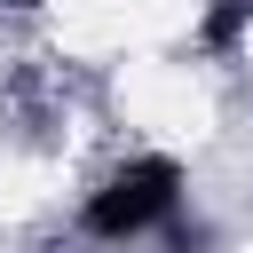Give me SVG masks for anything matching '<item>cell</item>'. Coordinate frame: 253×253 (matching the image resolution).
I'll use <instances>...</instances> for the list:
<instances>
[{
	"label": "cell",
	"mask_w": 253,
	"mask_h": 253,
	"mask_svg": "<svg viewBox=\"0 0 253 253\" xmlns=\"http://www.w3.org/2000/svg\"><path fill=\"white\" fill-rule=\"evenodd\" d=\"M174 190H182V166H174V158H134V166H119V174L95 190L87 229H95V237H134V229H150V221L174 206Z\"/></svg>",
	"instance_id": "1"
},
{
	"label": "cell",
	"mask_w": 253,
	"mask_h": 253,
	"mask_svg": "<svg viewBox=\"0 0 253 253\" xmlns=\"http://www.w3.org/2000/svg\"><path fill=\"white\" fill-rule=\"evenodd\" d=\"M16 8H40V0H16Z\"/></svg>",
	"instance_id": "3"
},
{
	"label": "cell",
	"mask_w": 253,
	"mask_h": 253,
	"mask_svg": "<svg viewBox=\"0 0 253 253\" xmlns=\"http://www.w3.org/2000/svg\"><path fill=\"white\" fill-rule=\"evenodd\" d=\"M245 16H253V0H221V8H213V24H206V40H213V47H229Z\"/></svg>",
	"instance_id": "2"
}]
</instances>
